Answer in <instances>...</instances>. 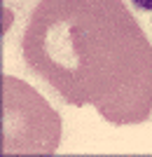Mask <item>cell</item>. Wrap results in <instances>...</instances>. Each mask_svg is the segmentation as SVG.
Returning <instances> with one entry per match:
<instances>
[{"mask_svg":"<svg viewBox=\"0 0 152 157\" xmlns=\"http://www.w3.org/2000/svg\"><path fill=\"white\" fill-rule=\"evenodd\" d=\"M21 54L68 105L117 127L150 120L152 45L122 0H40Z\"/></svg>","mask_w":152,"mask_h":157,"instance_id":"1","label":"cell"},{"mask_svg":"<svg viewBox=\"0 0 152 157\" xmlns=\"http://www.w3.org/2000/svg\"><path fill=\"white\" fill-rule=\"evenodd\" d=\"M61 117L31 85L2 75V155H54Z\"/></svg>","mask_w":152,"mask_h":157,"instance_id":"2","label":"cell"},{"mask_svg":"<svg viewBox=\"0 0 152 157\" xmlns=\"http://www.w3.org/2000/svg\"><path fill=\"white\" fill-rule=\"evenodd\" d=\"M131 5L140 12H152V0H131Z\"/></svg>","mask_w":152,"mask_h":157,"instance_id":"3","label":"cell"}]
</instances>
